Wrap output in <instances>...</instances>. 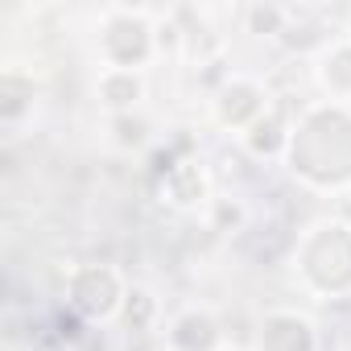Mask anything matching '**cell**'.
<instances>
[{
  "instance_id": "cell-11",
  "label": "cell",
  "mask_w": 351,
  "mask_h": 351,
  "mask_svg": "<svg viewBox=\"0 0 351 351\" xmlns=\"http://www.w3.org/2000/svg\"><path fill=\"white\" fill-rule=\"evenodd\" d=\"M289 124L281 120V112L277 108H269L248 132H240V141H244V149L252 153V157H281L285 149H289Z\"/></svg>"
},
{
  "instance_id": "cell-10",
  "label": "cell",
  "mask_w": 351,
  "mask_h": 351,
  "mask_svg": "<svg viewBox=\"0 0 351 351\" xmlns=\"http://www.w3.org/2000/svg\"><path fill=\"white\" fill-rule=\"evenodd\" d=\"M165 339H169L173 351H211L215 339H219V326H215L211 310H186V314L173 318Z\"/></svg>"
},
{
  "instance_id": "cell-12",
  "label": "cell",
  "mask_w": 351,
  "mask_h": 351,
  "mask_svg": "<svg viewBox=\"0 0 351 351\" xmlns=\"http://www.w3.org/2000/svg\"><path fill=\"white\" fill-rule=\"evenodd\" d=\"M215 351H248V347H215Z\"/></svg>"
},
{
  "instance_id": "cell-14",
  "label": "cell",
  "mask_w": 351,
  "mask_h": 351,
  "mask_svg": "<svg viewBox=\"0 0 351 351\" xmlns=\"http://www.w3.org/2000/svg\"><path fill=\"white\" fill-rule=\"evenodd\" d=\"M347 207H351V203H347Z\"/></svg>"
},
{
  "instance_id": "cell-7",
  "label": "cell",
  "mask_w": 351,
  "mask_h": 351,
  "mask_svg": "<svg viewBox=\"0 0 351 351\" xmlns=\"http://www.w3.org/2000/svg\"><path fill=\"white\" fill-rule=\"evenodd\" d=\"M161 195H165L169 207H178V211L203 207L211 199V178H207L203 161H178V165H169L165 182H161Z\"/></svg>"
},
{
  "instance_id": "cell-6",
  "label": "cell",
  "mask_w": 351,
  "mask_h": 351,
  "mask_svg": "<svg viewBox=\"0 0 351 351\" xmlns=\"http://www.w3.org/2000/svg\"><path fill=\"white\" fill-rule=\"evenodd\" d=\"M256 351H318L314 322L298 310H269L256 330Z\"/></svg>"
},
{
  "instance_id": "cell-4",
  "label": "cell",
  "mask_w": 351,
  "mask_h": 351,
  "mask_svg": "<svg viewBox=\"0 0 351 351\" xmlns=\"http://www.w3.org/2000/svg\"><path fill=\"white\" fill-rule=\"evenodd\" d=\"M66 298L83 318L104 322V318H116L124 310L128 285L112 265H79L71 273V281H66Z\"/></svg>"
},
{
  "instance_id": "cell-2",
  "label": "cell",
  "mask_w": 351,
  "mask_h": 351,
  "mask_svg": "<svg viewBox=\"0 0 351 351\" xmlns=\"http://www.w3.org/2000/svg\"><path fill=\"white\" fill-rule=\"evenodd\" d=\"M298 273L322 298L351 293V223L318 219L298 244Z\"/></svg>"
},
{
  "instance_id": "cell-9",
  "label": "cell",
  "mask_w": 351,
  "mask_h": 351,
  "mask_svg": "<svg viewBox=\"0 0 351 351\" xmlns=\"http://www.w3.org/2000/svg\"><path fill=\"white\" fill-rule=\"evenodd\" d=\"M318 87L330 95V104H351V42H330L318 54Z\"/></svg>"
},
{
  "instance_id": "cell-8",
  "label": "cell",
  "mask_w": 351,
  "mask_h": 351,
  "mask_svg": "<svg viewBox=\"0 0 351 351\" xmlns=\"http://www.w3.org/2000/svg\"><path fill=\"white\" fill-rule=\"evenodd\" d=\"M95 95L108 112H132L145 99V75L141 71H120V66H104L95 79Z\"/></svg>"
},
{
  "instance_id": "cell-1",
  "label": "cell",
  "mask_w": 351,
  "mask_h": 351,
  "mask_svg": "<svg viewBox=\"0 0 351 351\" xmlns=\"http://www.w3.org/2000/svg\"><path fill=\"white\" fill-rule=\"evenodd\" d=\"M289 169L318 191L351 186V104H314L289 132Z\"/></svg>"
},
{
  "instance_id": "cell-13",
  "label": "cell",
  "mask_w": 351,
  "mask_h": 351,
  "mask_svg": "<svg viewBox=\"0 0 351 351\" xmlns=\"http://www.w3.org/2000/svg\"><path fill=\"white\" fill-rule=\"evenodd\" d=\"M347 42H351V25H347Z\"/></svg>"
},
{
  "instance_id": "cell-3",
  "label": "cell",
  "mask_w": 351,
  "mask_h": 351,
  "mask_svg": "<svg viewBox=\"0 0 351 351\" xmlns=\"http://www.w3.org/2000/svg\"><path fill=\"white\" fill-rule=\"evenodd\" d=\"M99 54L104 66L141 71L153 58V25L141 9H108L99 25Z\"/></svg>"
},
{
  "instance_id": "cell-5",
  "label": "cell",
  "mask_w": 351,
  "mask_h": 351,
  "mask_svg": "<svg viewBox=\"0 0 351 351\" xmlns=\"http://www.w3.org/2000/svg\"><path fill=\"white\" fill-rule=\"evenodd\" d=\"M269 108H273L269 104V91L256 79H248V75H232L219 87V95H215V120L228 132H248Z\"/></svg>"
}]
</instances>
